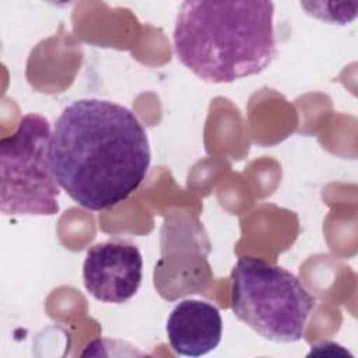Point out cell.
I'll use <instances>...</instances> for the list:
<instances>
[{
  "label": "cell",
  "mask_w": 358,
  "mask_h": 358,
  "mask_svg": "<svg viewBox=\"0 0 358 358\" xmlns=\"http://www.w3.org/2000/svg\"><path fill=\"white\" fill-rule=\"evenodd\" d=\"M49 157L59 186L91 211L126 200L145 179L151 161L147 131L137 116L98 98L73 101L62 110Z\"/></svg>",
  "instance_id": "obj_1"
},
{
  "label": "cell",
  "mask_w": 358,
  "mask_h": 358,
  "mask_svg": "<svg viewBox=\"0 0 358 358\" xmlns=\"http://www.w3.org/2000/svg\"><path fill=\"white\" fill-rule=\"evenodd\" d=\"M178 60L207 83H232L262 73L277 55L274 4L185 1L175 27Z\"/></svg>",
  "instance_id": "obj_2"
},
{
  "label": "cell",
  "mask_w": 358,
  "mask_h": 358,
  "mask_svg": "<svg viewBox=\"0 0 358 358\" xmlns=\"http://www.w3.org/2000/svg\"><path fill=\"white\" fill-rule=\"evenodd\" d=\"M315 306L316 298L299 278L280 266L242 256L231 271L234 315L267 340L299 341Z\"/></svg>",
  "instance_id": "obj_3"
},
{
  "label": "cell",
  "mask_w": 358,
  "mask_h": 358,
  "mask_svg": "<svg viewBox=\"0 0 358 358\" xmlns=\"http://www.w3.org/2000/svg\"><path fill=\"white\" fill-rule=\"evenodd\" d=\"M52 130L38 113L21 117L17 130L0 140V210L6 215H55L59 183L50 157Z\"/></svg>",
  "instance_id": "obj_4"
},
{
  "label": "cell",
  "mask_w": 358,
  "mask_h": 358,
  "mask_svg": "<svg viewBox=\"0 0 358 358\" xmlns=\"http://www.w3.org/2000/svg\"><path fill=\"white\" fill-rule=\"evenodd\" d=\"M143 257L138 248L122 239L95 243L83 264L85 289L105 303H123L138 291Z\"/></svg>",
  "instance_id": "obj_5"
},
{
  "label": "cell",
  "mask_w": 358,
  "mask_h": 358,
  "mask_svg": "<svg viewBox=\"0 0 358 358\" xmlns=\"http://www.w3.org/2000/svg\"><path fill=\"white\" fill-rule=\"evenodd\" d=\"M165 329L176 354L201 357L220 344L222 319L217 306L206 301L185 299L172 309Z\"/></svg>",
  "instance_id": "obj_6"
}]
</instances>
